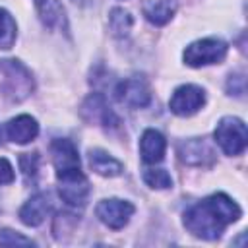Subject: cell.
Returning a JSON list of instances; mask_svg holds the SVG:
<instances>
[{
  "instance_id": "cell-13",
  "label": "cell",
  "mask_w": 248,
  "mask_h": 248,
  "mask_svg": "<svg viewBox=\"0 0 248 248\" xmlns=\"http://www.w3.org/2000/svg\"><path fill=\"white\" fill-rule=\"evenodd\" d=\"M167 140L161 132L147 128L140 138V155L145 165H157L165 159Z\"/></svg>"
},
{
  "instance_id": "cell-4",
  "label": "cell",
  "mask_w": 248,
  "mask_h": 248,
  "mask_svg": "<svg viewBox=\"0 0 248 248\" xmlns=\"http://www.w3.org/2000/svg\"><path fill=\"white\" fill-rule=\"evenodd\" d=\"M215 143L225 155L236 157L246 149L248 143V130L246 124L236 116H223L213 132Z\"/></svg>"
},
{
  "instance_id": "cell-7",
  "label": "cell",
  "mask_w": 248,
  "mask_h": 248,
  "mask_svg": "<svg viewBox=\"0 0 248 248\" xmlns=\"http://www.w3.org/2000/svg\"><path fill=\"white\" fill-rule=\"evenodd\" d=\"M136 207L134 203H130L128 200H120V198H107L101 200L95 207V213L99 217V221L108 227V229H124L130 223V217L134 215Z\"/></svg>"
},
{
  "instance_id": "cell-15",
  "label": "cell",
  "mask_w": 248,
  "mask_h": 248,
  "mask_svg": "<svg viewBox=\"0 0 248 248\" xmlns=\"http://www.w3.org/2000/svg\"><path fill=\"white\" fill-rule=\"evenodd\" d=\"M176 0H143L141 12L145 19L153 25H165L169 23L176 14Z\"/></svg>"
},
{
  "instance_id": "cell-12",
  "label": "cell",
  "mask_w": 248,
  "mask_h": 248,
  "mask_svg": "<svg viewBox=\"0 0 248 248\" xmlns=\"http://www.w3.org/2000/svg\"><path fill=\"white\" fill-rule=\"evenodd\" d=\"M52 209V202H50V196L45 194V192H39L35 196H31L19 209V219L23 225L27 227H39L46 215L50 213Z\"/></svg>"
},
{
  "instance_id": "cell-17",
  "label": "cell",
  "mask_w": 248,
  "mask_h": 248,
  "mask_svg": "<svg viewBox=\"0 0 248 248\" xmlns=\"http://www.w3.org/2000/svg\"><path fill=\"white\" fill-rule=\"evenodd\" d=\"M17 37V25L16 19L12 17V14L4 8H0V48L8 50L14 46Z\"/></svg>"
},
{
  "instance_id": "cell-20",
  "label": "cell",
  "mask_w": 248,
  "mask_h": 248,
  "mask_svg": "<svg viewBox=\"0 0 248 248\" xmlns=\"http://www.w3.org/2000/svg\"><path fill=\"white\" fill-rule=\"evenodd\" d=\"M143 182L153 188V190H167L172 186V178L170 174L165 170V169H159V167H151V169H145L143 170Z\"/></svg>"
},
{
  "instance_id": "cell-18",
  "label": "cell",
  "mask_w": 248,
  "mask_h": 248,
  "mask_svg": "<svg viewBox=\"0 0 248 248\" xmlns=\"http://www.w3.org/2000/svg\"><path fill=\"white\" fill-rule=\"evenodd\" d=\"M134 25V19L128 10L124 8H112L108 16V27L114 37H126Z\"/></svg>"
},
{
  "instance_id": "cell-1",
  "label": "cell",
  "mask_w": 248,
  "mask_h": 248,
  "mask_svg": "<svg viewBox=\"0 0 248 248\" xmlns=\"http://www.w3.org/2000/svg\"><path fill=\"white\" fill-rule=\"evenodd\" d=\"M242 209L238 203L231 196L217 192L190 205L182 215V223L186 231L196 238L215 240L225 232L229 225L238 221Z\"/></svg>"
},
{
  "instance_id": "cell-2",
  "label": "cell",
  "mask_w": 248,
  "mask_h": 248,
  "mask_svg": "<svg viewBox=\"0 0 248 248\" xmlns=\"http://www.w3.org/2000/svg\"><path fill=\"white\" fill-rule=\"evenodd\" d=\"M33 74L23 62L16 58L0 60V103H21L33 93Z\"/></svg>"
},
{
  "instance_id": "cell-8",
  "label": "cell",
  "mask_w": 248,
  "mask_h": 248,
  "mask_svg": "<svg viewBox=\"0 0 248 248\" xmlns=\"http://www.w3.org/2000/svg\"><path fill=\"white\" fill-rule=\"evenodd\" d=\"M114 97L120 105L130 108H143L151 101V89L145 79L141 78H128L118 81L114 87Z\"/></svg>"
},
{
  "instance_id": "cell-21",
  "label": "cell",
  "mask_w": 248,
  "mask_h": 248,
  "mask_svg": "<svg viewBox=\"0 0 248 248\" xmlns=\"http://www.w3.org/2000/svg\"><path fill=\"white\" fill-rule=\"evenodd\" d=\"M35 242L12 229H0V246H33Z\"/></svg>"
},
{
  "instance_id": "cell-24",
  "label": "cell",
  "mask_w": 248,
  "mask_h": 248,
  "mask_svg": "<svg viewBox=\"0 0 248 248\" xmlns=\"http://www.w3.org/2000/svg\"><path fill=\"white\" fill-rule=\"evenodd\" d=\"M43 2H46V0H35V4H37V6H41Z\"/></svg>"
},
{
  "instance_id": "cell-3",
  "label": "cell",
  "mask_w": 248,
  "mask_h": 248,
  "mask_svg": "<svg viewBox=\"0 0 248 248\" xmlns=\"http://www.w3.org/2000/svg\"><path fill=\"white\" fill-rule=\"evenodd\" d=\"M227 43L217 39V37H203L198 39L194 43H190L184 52H182V60L186 66L190 68H202V66H211V64H219L225 60L227 56Z\"/></svg>"
},
{
  "instance_id": "cell-10",
  "label": "cell",
  "mask_w": 248,
  "mask_h": 248,
  "mask_svg": "<svg viewBox=\"0 0 248 248\" xmlns=\"http://www.w3.org/2000/svg\"><path fill=\"white\" fill-rule=\"evenodd\" d=\"M50 155H52V165H54L56 174L68 172V170H74V169H81L79 167L81 163H79L78 149L66 138L52 140V143H50Z\"/></svg>"
},
{
  "instance_id": "cell-14",
  "label": "cell",
  "mask_w": 248,
  "mask_h": 248,
  "mask_svg": "<svg viewBox=\"0 0 248 248\" xmlns=\"http://www.w3.org/2000/svg\"><path fill=\"white\" fill-rule=\"evenodd\" d=\"M37 134H39V124L31 114H17L10 118L6 124V138L19 145L33 141Z\"/></svg>"
},
{
  "instance_id": "cell-19",
  "label": "cell",
  "mask_w": 248,
  "mask_h": 248,
  "mask_svg": "<svg viewBox=\"0 0 248 248\" xmlns=\"http://www.w3.org/2000/svg\"><path fill=\"white\" fill-rule=\"evenodd\" d=\"M37 8H39V14H41V19L45 21V25L56 27V25L64 23V8L58 4V0H46Z\"/></svg>"
},
{
  "instance_id": "cell-5",
  "label": "cell",
  "mask_w": 248,
  "mask_h": 248,
  "mask_svg": "<svg viewBox=\"0 0 248 248\" xmlns=\"http://www.w3.org/2000/svg\"><path fill=\"white\" fill-rule=\"evenodd\" d=\"M56 182H58V194L66 205L83 207L87 203L91 188H89V180L81 172V169H74V170L56 174Z\"/></svg>"
},
{
  "instance_id": "cell-23",
  "label": "cell",
  "mask_w": 248,
  "mask_h": 248,
  "mask_svg": "<svg viewBox=\"0 0 248 248\" xmlns=\"http://www.w3.org/2000/svg\"><path fill=\"white\" fill-rule=\"evenodd\" d=\"M14 178H16V172H14L12 163H10L8 159L0 157V186L14 182Z\"/></svg>"
},
{
  "instance_id": "cell-22",
  "label": "cell",
  "mask_w": 248,
  "mask_h": 248,
  "mask_svg": "<svg viewBox=\"0 0 248 248\" xmlns=\"http://www.w3.org/2000/svg\"><path fill=\"white\" fill-rule=\"evenodd\" d=\"M19 163H21L23 174H25L27 178L37 174V167H39V157H37V153H21Z\"/></svg>"
},
{
  "instance_id": "cell-11",
  "label": "cell",
  "mask_w": 248,
  "mask_h": 248,
  "mask_svg": "<svg viewBox=\"0 0 248 248\" xmlns=\"http://www.w3.org/2000/svg\"><path fill=\"white\" fill-rule=\"evenodd\" d=\"M178 155H180L182 163L196 165V167L209 165L215 159V151L211 149V145L203 138H192V140L182 141L178 145Z\"/></svg>"
},
{
  "instance_id": "cell-16",
  "label": "cell",
  "mask_w": 248,
  "mask_h": 248,
  "mask_svg": "<svg viewBox=\"0 0 248 248\" xmlns=\"http://www.w3.org/2000/svg\"><path fill=\"white\" fill-rule=\"evenodd\" d=\"M89 167L97 174L107 176V178L118 176L124 170V165L118 159H114L110 153H107L105 149H91L89 151Z\"/></svg>"
},
{
  "instance_id": "cell-9",
  "label": "cell",
  "mask_w": 248,
  "mask_h": 248,
  "mask_svg": "<svg viewBox=\"0 0 248 248\" xmlns=\"http://www.w3.org/2000/svg\"><path fill=\"white\" fill-rule=\"evenodd\" d=\"M81 118L89 124L95 126H116L118 124V116L114 114V110L108 107L107 99L101 93H91L83 105H81Z\"/></svg>"
},
{
  "instance_id": "cell-6",
  "label": "cell",
  "mask_w": 248,
  "mask_h": 248,
  "mask_svg": "<svg viewBox=\"0 0 248 248\" xmlns=\"http://www.w3.org/2000/svg\"><path fill=\"white\" fill-rule=\"evenodd\" d=\"M203 105H205V91L194 83L178 85L169 99V108L176 116H192Z\"/></svg>"
}]
</instances>
